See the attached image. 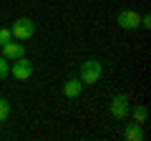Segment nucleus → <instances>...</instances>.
Returning <instances> with one entry per match:
<instances>
[{
	"label": "nucleus",
	"mask_w": 151,
	"mask_h": 141,
	"mask_svg": "<svg viewBox=\"0 0 151 141\" xmlns=\"http://www.w3.org/2000/svg\"><path fill=\"white\" fill-rule=\"evenodd\" d=\"M10 33H13L15 40H30L33 35H35V23H33L30 18H18V20L13 23Z\"/></svg>",
	"instance_id": "f257e3e1"
},
{
	"label": "nucleus",
	"mask_w": 151,
	"mask_h": 141,
	"mask_svg": "<svg viewBox=\"0 0 151 141\" xmlns=\"http://www.w3.org/2000/svg\"><path fill=\"white\" fill-rule=\"evenodd\" d=\"M101 73H103V68H101V63L98 60H86V63H81V83H98V78H101Z\"/></svg>",
	"instance_id": "f03ea898"
},
{
	"label": "nucleus",
	"mask_w": 151,
	"mask_h": 141,
	"mask_svg": "<svg viewBox=\"0 0 151 141\" xmlns=\"http://www.w3.org/2000/svg\"><path fill=\"white\" fill-rule=\"evenodd\" d=\"M129 111H131V101H129L126 93H119V96L111 98V116H113V119H119V121L126 119Z\"/></svg>",
	"instance_id": "7ed1b4c3"
},
{
	"label": "nucleus",
	"mask_w": 151,
	"mask_h": 141,
	"mask_svg": "<svg viewBox=\"0 0 151 141\" xmlns=\"http://www.w3.org/2000/svg\"><path fill=\"white\" fill-rule=\"evenodd\" d=\"M10 73L18 78V81H28V78L33 76V63L28 58H15V63H13V68H10Z\"/></svg>",
	"instance_id": "20e7f679"
},
{
	"label": "nucleus",
	"mask_w": 151,
	"mask_h": 141,
	"mask_svg": "<svg viewBox=\"0 0 151 141\" xmlns=\"http://www.w3.org/2000/svg\"><path fill=\"white\" fill-rule=\"evenodd\" d=\"M116 23H119L124 30H134V28H139L141 15H139L136 10H121V13H119V18H116Z\"/></svg>",
	"instance_id": "39448f33"
},
{
	"label": "nucleus",
	"mask_w": 151,
	"mask_h": 141,
	"mask_svg": "<svg viewBox=\"0 0 151 141\" xmlns=\"http://www.w3.org/2000/svg\"><path fill=\"white\" fill-rule=\"evenodd\" d=\"M81 91H83L81 78H68V81L63 83V96L65 98H78V96H81Z\"/></svg>",
	"instance_id": "423d86ee"
},
{
	"label": "nucleus",
	"mask_w": 151,
	"mask_h": 141,
	"mask_svg": "<svg viewBox=\"0 0 151 141\" xmlns=\"http://www.w3.org/2000/svg\"><path fill=\"white\" fill-rule=\"evenodd\" d=\"M23 53H25V50H23V45H20V43H13V40H8V43L3 45V58H8V60L20 58Z\"/></svg>",
	"instance_id": "0eeeda50"
},
{
	"label": "nucleus",
	"mask_w": 151,
	"mask_h": 141,
	"mask_svg": "<svg viewBox=\"0 0 151 141\" xmlns=\"http://www.w3.org/2000/svg\"><path fill=\"white\" fill-rule=\"evenodd\" d=\"M124 139H129V141H141L144 139V129H141V124H129L124 129Z\"/></svg>",
	"instance_id": "6e6552de"
},
{
	"label": "nucleus",
	"mask_w": 151,
	"mask_h": 141,
	"mask_svg": "<svg viewBox=\"0 0 151 141\" xmlns=\"http://www.w3.org/2000/svg\"><path fill=\"white\" fill-rule=\"evenodd\" d=\"M146 119H149V109H146L144 103H136V109H134V121H136V124H146Z\"/></svg>",
	"instance_id": "1a4fd4ad"
},
{
	"label": "nucleus",
	"mask_w": 151,
	"mask_h": 141,
	"mask_svg": "<svg viewBox=\"0 0 151 141\" xmlns=\"http://www.w3.org/2000/svg\"><path fill=\"white\" fill-rule=\"evenodd\" d=\"M8 116H10V103L5 98H0V121H5Z\"/></svg>",
	"instance_id": "9d476101"
},
{
	"label": "nucleus",
	"mask_w": 151,
	"mask_h": 141,
	"mask_svg": "<svg viewBox=\"0 0 151 141\" xmlns=\"http://www.w3.org/2000/svg\"><path fill=\"white\" fill-rule=\"evenodd\" d=\"M8 40H13V33H10V28H0V45H5Z\"/></svg>",
	"instance_id": "9b49d317"
},
{
	"label": "nucleus",
	"mask_w": 151,
	"mask_h": 141,
	"mask_svg": "<svg viewBox=\"0 0 151 141\" xmlns=\"http://www.w3.org/2000/svg\"><path fill=\"white\" fill-rule=\"evenodd\" d=\"M8 73H10V65H8V58H3V55H0V78H5Z\"/></svg>",
	"instance_id": "f8f14e48"
},
{
	"label": "nucleus",
	"mask_w": 151,
	"mask_h": 141,
	"mask_svg": "<svg viewBox=\"0 0 151 141\" xmlns=\"http://www.w3.org/2000/svg\"><path fill=\"white\" fill-rule=\"evenodd\" d=\"M139 25H141V28H149V25H151V18H149V15H141V23H139Z\"/></svg>",
	"instance_id": "ddd939ff"
}]
</instances>
